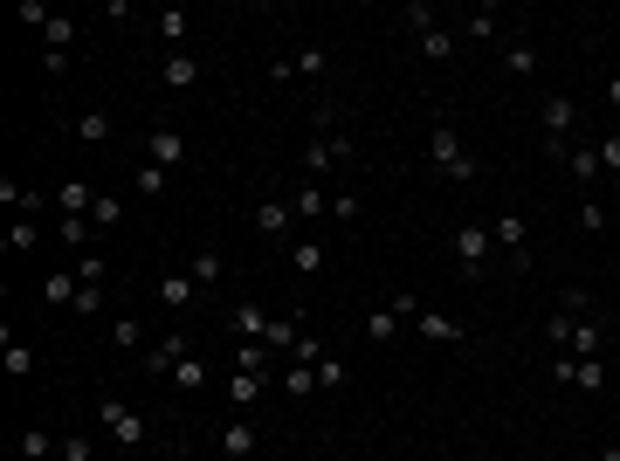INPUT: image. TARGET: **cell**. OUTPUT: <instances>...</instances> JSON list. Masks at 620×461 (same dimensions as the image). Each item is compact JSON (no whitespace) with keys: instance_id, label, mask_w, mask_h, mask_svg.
Listing matches in <instances>:
<instances>
[{"instance_id":"cell-40","label":"cell","mask_w":620,"mask_h":461,"mask_svg":"<svg viewBox=\"0 0 620 461\" xmlns=\"http://www.w3.org/2000/svg\"><path fill=\"white\" fill-rule=\"evenodd\" d=\"M579 228H586V234H607V207H600V193H586V200H579Z\"/></svg>"},{"instance_id":"cell-8","label":"cell","mask_w":620,"mask_h":461,"mask_svg":"<svg viewBox=\"0 0 620 461\" xmlns=\"http://www.w3.org/2000/svg\"><path fill=\"white\" fill-rule=\"evenodd\" d=\"M552 379H558V386H572V393H600V386H607V358H572V351H558Z\"/></svg>"},{"instance_id":"cell-30","label":"cell","mask_w":620,"mask_h":461,"mask_svg":"<svg viewBox=\"0 0 620 461\" xmlns=\"http://www.w3.org/2000/svg\"><path fill=\"white\" fill-rule=\"evenodd\" d=\"M69 49H76V21H69V14H56V21L42 28V56H69Z\"/></svg>"},{"instance_id":"cell-24","label":"cell","mask_w":620,"mask_h":461,"mask_svg":"<svg viewBox=\"0 0 620 461\" xmlns=\"http://www.w3.org/2000/svg\"><path fill=\"white\" fill-rule=\"evenodd\" d=\"M503 76H538V49L524 35H503Z\"/></svg>"},{"instance_id":"cell-21","label":"cell","mask_w":620,"mask_h":461,"mask_svg":"<svg viewBox=\"0 0 620 461\" xmlns=\"http://www.w3.org/2000/svg\"><path fill=\"white\" fill-rule=\"evenodd\" d=\"M62 434H49V427H21L14 434V461H56Z\"/></svg>"},{"instance_id":"cell-7","label":"cell","mask_w":620,"mask_h":461,"mask_svg":"<svg viewBox=\"0 0 620 461\" xmlns=\"http://www.w3.org/2000/svg\"><path fill=\"white\" fill-rule=\"evenodd\" d=\"M414 317H421V296H386V303L366 317V338H372V345H393V331L414 324Z\"/></svg>"},{"instance_id":"cell-43","label":"cell","mask_w":620,"mask_h":461,"mask_svg":"<svg viewBox=\"0 0 620 461\" xmlns=\"http://www.w3.org/2000/svg\"><path fill=\"white\" fill-rule=\"evenodd\" d=\"M166 179H173V173H159V166H138V173H131V186H138L145 200H159V193H166Z\"/></svg>"},{"instance_id":"cell-35","label":"cell","mask_w":620,"mask_h":461,"mask_svg":"<svg viewBox=\"0 0 620 461\" xmlns=\"http://www.w3.org/2000/svg\"><path fill=\"white\" fill-rule=\"evenodd\" d=\"M0 365H7V379H28V372H35V351H28L21 338H14V331H7V351H0Z\"/></svg>"},{"instance_id":"cell-44","label":"cell","mask_w":620,"mask_h":461,"mask_svg":"<svg viewBox=\"0 0 620 461\" xmlns=\"http://www.w3.org/2000/svg\"><path fill=\"white\" fill-rule=\"evenodd\" d=\"M359 214H366V200H359V193H331V221H345V228H352Z\"/></svg>"},{"instance_id":"cell-42","label":"cell","mask_w":620,"mask_h":461,"mask_svg":"<svg viewBox=\"0 0 620 461\" xmlns=\"http://www.w3.org/2000/svg\"><path fill=\"white\" fill-rule=\"evenodd\" d=\"M28 248H42V234H35V221H14L7 228V255H28Z\"/></svg>"},{"instance_id":"cell-48","label":"cell","mask_w":620,"mask_h":461,"mask_svg":"<svg viewBox=\"0 0 620 461\" xmlns=\"http://www.w3.org/2000/svg\"><path fill=\"white\" fill-rule=\"evenodd\" d=\"M345 379H352V372H345L338 358H317V386H324V393H331V386H345Z\"/></svg>"},{"instance_id":"cell-31","label":"cell","mask_w":620,"mask_h":461,"mask_svg":"<svg viewBox=\"0 0 620 461\" xmlns=\"http://www.w3.org/2000/svg\"><path fill=\"white\" fill-rule=\"evenodd\" d=\"M76 296H83V283H76V269H56V276L42 283V303H69V310H76Z\"/></svg>"},{"instance_id":"cell-13","label":"cell","mask_w":620,"mask_h":461,"mask_svg":"<svg viewBox=\"0 0 620 461\" xmlns=\"http://www.w3.org/2000/svg\"><path fill=\"white\" fill-rule=\"evenodd\" d=\"M186 351H193V345H186L180 331H166V338H152V345H145V358H138V365H145L152 379H173V365H180Z\"/></svg>"},{"instance_id":"cell-51","label":"cell","mask_w":620,"mask_h":461,"mask_svg":"<svg viewBox=\"0 0 620 461\" xmlns=\"http://www.w3.org/2000/svg\"><path fill=\"white\" fill-rule=\"evenodd\" d=\"M600 461H620V441H614V448H600Z\"/></svg>"},{"instance_id":"cell-4","label":"cell","mask_w":620,"mask_h":461,"mask_svg":"<svg viewBox=\"0 0 620 461\" xmlns=\"http://www.w3.org/2000/svg\"><path fill=\"white\" fill-rule=\"evenodd\" d=\"M97 427H104V434L118 441L124 455H138V448L152 441V427H145V413H138V406H124V400H97Z\"/></svg>"},{"instance_id":"cell-2","label":"cell","mask_w":620,"mask_h":461,"mask_svg":"<svg viewBox=\"0 0 620 461\" xmlns=\"http://www.w3.org/2000/svg\"><path fill=\"white\" fill-rule=\"evenodd\" d=\"M545 338H552L558 351H572V358H600V351H607V331H600L593 317H565V310L545 317Z\"/></svg>"},{"instance_id":"cell-28","label":"cell","mask_w":620,"mask_h":461,"mask_svg":"<svg viewBox=\"0 0 620 461\" xmlns=\"http://www.w3.org/2000/svg\"><path fill=\"white\" fill-rule=\"evenodd\" d=\"M283 393H290L297 406L317 400V393H324V386H317V365H297V358H290V372H283Z\"/></svg>"},{"instance_id":"cell-18","label":"cell","mask_w":620,"mask_h":461,"mask_svg":"<svg viewBox=\"0 0 620 461\" xmlns=\"http://www.w3.org/2000/svg\"><path fill=\"white\" fill-rule=\"evenodd\" d=\"M152 35L166 42V56H186V35H193L186 7H159V14H152Z\"/></svg>"},{"instance_id":"cell-50","label":"cell","mask_w":620,"mask_h":461,"mask_svg":"<svg viewBox=\"0 0 620 461\" xmlns=\"http://www.w3.org/2000/svg\"><path fill=\"white\" fill-rule=\"evenodd\" d=\"M607 104H614V111H620V76H607Z\"/></svg>"},{"instance_id":"cell-12","label":"cell","mask_w":620,"mask_h":461,"mask_svg":"<svg viewBox=\"0 0 620 461\" xmlns=\"http://www.w3.org/2000/svg\"><path fill=\"white\" fill-rule=\"evenodd\" d=\"M490 234H496V248H503V255H510V269H531V248H524V214H496L490 221Z\"/></svg>"},{"instance_id":"cell-19","label":"cell","mask_w":620,"mask_h":461,"mask_svg":"<svg viewBox=\"0 0 620 461\" xmlns=\"http://www.w3.org/2000/svg\"><path fill=\"white\" fill-rule=\"evenodd\" d=\"M111 131H118V124H111V111H104V104L69 117V138H76V145H111Z\"/></svg>"},{"instance_id":"cell-41","label":"cell","mask_w":620,"mask_h":461,"mask_svg":"<svg viewBox=\"0 0 620 461\" xmlns=\"http://www.w3.org/2000/svg\"><path fill=\"white\" fill-rule=\"evenodd\" d=\"M76 283L83 289H104V255L90 248V255H76Z\"/></svg>"},{"instance_id":"cell-20","label":"cell","mask_w":620,"mask_h":461,"mask_svg":"<svg viewBox=\"0 0 620 461\" xmlns=\"http://www.w3.org/2000/svg\"><path fill=\"white\" fill-rule=\"evenodd\" d=\"M269 324H276V317H269L262 303H235V317H228V331H235L242 345H262V338H269Z\"/></svg>"},{"instance_id":"cell-38","label":"cell","mask_w":620,"mask_h":461,"mask_svg":"<svg viewBox=\"0 0 620 461\" xmlns=\"http://www.w3.org/2000/svg\"><path fill=\"white\" fill-rule=\"evenodd\" d=\"M421 56H428V62H448V56H455V28H448V21L421 35Z\"/></svg>"},{"instance_id":"cell-33","label":"cell","mask_w":620,"mask_h":461,"mask_svg":"<svg viewBox=\"0 0 620 461\" xmlns=\"http://www.w3.org/2000/svg\"><path fill=\"white\" fill-rule=\"evenodd\" d=\"M262 386H269L262 372H228V400H235V406H255V400H262Z\"/></svg>"},{"instance_id":"cell-32","label":"cell","mask_w":620,"mask_h":461,"mask_svg":"<svg viewBox=\"0 0 620 461\" xmlns=\"http://www.w3.org/2000/svg\"><path fill=\"white\" fill-rule=\"evenodd\" d=\"M173 386H180L186 400H193V393H207V365H200V358H193V351H186L180 365H173Z\"/></svg>"},{"instance_id":"cell-17","label":"cell","mask_w":620,"mask_h":461,"mask_svg":"<svg viewBox=\"0 0 620 461\" xmlns=\"http://www.w3.org/2000/svg\"><path fill=\"white\" fill-rule=\"evenodd\" d=\"M49 200H56V214H62V221H83V214L97 207V186H90V179H62Z\"/></svg>"},{"instance_id":"cell-49","label":"cell","mask_w":620,"mask_h":461,"mask_svg":"<svg viewBox=\"0 0 620 461\" xmlns=\"http://www.w3.org/2000/svg\"><path fill=\"white\" fill-rule=\"evenodd\" d=\"M290 358H297V365H317V358H324V345H317V338H310V331H304V338H297V351H290Z\"/></svg>"},{"instance_id":"cell-22","label":"cell","mask_w":620,"mask_h":461,"mask_svg":"<svg viewBox=\"0 0 620 461\" xmlns=\"http://www.w3.org/2000/svg\"><path fill=\"white\" fill-rule=\"evenodd\" d=\"M565 173L579 179V186H600V145H586V138H572V152H565Z\"/></svg>"},{"instance_id":"cell-15","label":"cell","mask_w":620,"mask_h":461,"mask_svg":"<svg viewBox=\"0 0 620 461\" xmlns=\"http://www.w3.org/2000/svg\"><path fill=\"white\" fill-rule=\"evenodd\" d=\"M414 331H421L428 345H462V338H469V324H462V317H448V310H428V303H421Z\"/></svg>"},{"instance_id":"cell-1","label":"cell","mask_w":620,"mask_h":461,"mask_svg":"<svg viewBox=\"0 0 620 461\" xmlns=\"http://www.w3.org/2000/svg\"><path fill=\"white\" fill-rule=\"evenodd\" d=\"M428 166L441 179H455V186H476V179H483L476 152L462 145V131H455V124H434V131H428Z\"/></svg>"},{"instance_id":"cell-37","label":"cell","mask_w":620,"mask_h":461,"mask_svg":"<svg viewBox=\"0 0 620 461\" xmlns=\"http://www.w3.org/2000/svg\"><path fill=\"white\" fill-rule=\"evenodd\" d=\"M118 221H124V200H118V193H97V207H90V228H97V234H111Z\"/></svg>"},{"instance_id":"cell-23","label":"cell","mask_w":620,"mask_h":461,"mask_svg":"<svg viewBox=\"0 0 620 461\" xmlns=\"http://www.w3.org/2000/svg\"><path fill=\"white\" fill-rule=\"evenodd\" d=\"M393 21H400V28H407V35H414V42H421V35H428V28H441V7H434V0H407V7H400V14H393Z\"/></svg>"},{"instance_id":"cell-39","label":"cell","mask_w":620,"mask_h":461,"mask_svg":"<svg viewBox=\"0 0 620 461\" xmlns=\"http://www.w3.org/2000/svg\"><path fill=\"white\" fill-rule=\"evenodd\" d=\"M111 345H118V351H138V345H145V324H138L131 310H124V317H111Z\"/></svg>"},{"instance_id":"cell-14","label":"cell","mask_w":620,"mask_h":461,"mask_svg":"<svg viewBox=\"0 0 620 461\" xmlns=\"http://www.w3.org/2000/svg\"><path fill=\"white\" fill-rule=\"evenodd\" d=\"M221 455H228V461H255V455H262V427L235 413V420L221 427Z\"/></svg>"},{"instance_id":"cell-11","label":"cell","mask_w":620,"mask_h":461,"mask_svg":"<svg viewBox=\"0 0 620 461\" xmlns=\"http://www.w3.org/2000/svg\"><path fill=\"white\" fill-rule=\"evenodd\" d=\"M145 166L180 173V166H186V138H180V131H166V124H152V131H145Z\"/></svg>"},{"instance_id":"cell-3","label":"cell","mask_w":620,"mask_h":461,"mask_svg":"<svg viewBox=\"0 0 620 461\" xmlns=\"http://www.w3.org/2000/svg\"><path fill=\"white\" fill-rule=\"evenodd\" d=\"M448 248H455V262H462V276H469V283H483V276H490V255H496V234H490V228H476V221H455Z\"/></svg>"},{"instance_id":"cell-6","label":"cell","mask_w":620,"mask_h":461,"mask_svg":"<svg viewBox=\"0 0 620 461\" xmlns=\"http://www.w3.org/2000/svg\"><path fill=\"white\" fill-rule=\"evenodd\" d=\"M538 117H545V152L565 159V152H572V138H579V104H572L565 90H552V97L538 104Z\"/></svg>"},{"instance_id":"cell-5","label":"cell","mask_w":620,"mask_h":461,"mask_svg":"<svg viewBox=\"0 0 620 461\" xmlns=\"http://www.w3.org/2000/svg\"><path fill=\"white\" fill-rule=\"evenodd\" d=\"M352 159V131H338V124H317L304 145V179H324L331 166H345Z\"/></svg>"},{"instance_id":"cell-47","label":"cell","mask_w":620,"mask_h":461,"mask_svg":"<svg viewBox=\"0 0 620 461\" xmlns=\"http://www.w3.org/2000/svg\"><path fill=\"white\" fill-rule=\"evenodd\" d=\"M14 21H28V28H49V21H56V14H49V7H42V0H21V7H14Z\"/></svg>"},{"instance_id":"cell-36","label":"cell","mask_w":620,"mask_h":461,"mask_svg":"<svg viewBox=\"0 0 620 461\" xmlns=\"http://www.w3.org/2000/svg\"><path fill=\"white\" fill-rule=\"evenodd\" d=\"M462 35H476V42H496V35H503V14H496V7H476V14L462 21Z\"/></svg>"},{"instance_id":"cell-27","label":"cell","mask_w":620,"mask_h":461,"mask_svg":"<svg viewBox=\"0 0 620 461\" xmlns=\"http://www.w3.org/2000/svg\"><path fill=\"white\" fill-rule=\"evenodd\" d=\"M290 269H297V276H324V241L297 234V241H290Z\"/></svg>"},{"instance_id":"cell-26","label":"cell","mask_w":620,"mask_h":461,"mask_svg":"<svg viewBox=\"0 0 620 461\" xmlns=\"http://www.w3.org/2000/svg\"><path fill=\"white\" fill-rule=\"evenodd\" d=\"M186 276H193L200 289H214V283H221V248H214V241H200V248H193V262H186Z\"/></svg>"},{"instance_id":"cell-16","label":"cell","mask_w":620,"mask_h":461,"mask_svg":"<svg viewBox=\"0 0 620 461\" xmlns=\"http://www.w3.org/2000/svg\"><path fill=\"white\" fill-rule=\"evenodd\" d=\"M152 303H166V310H193V303H200V283H193L186 269H166V276L152 283Z\"/></svg>"},{"instance_id":"cell-29","label":"cell","mask_w":620,"mask_h":461,"mask_svg":"<svg viewBox=\"0 0 620 461\" xmlns=\"http://www.w3.org/2000/svg\"><path fill=\"white\" fill-rule=\"evenodd\" d=\"M159 83H166V90H193V83H200V62H193V56H166V62H159Z\"/></svg>"},{"instance_id":"cell-9","label":"cell","mask_w":620,"mask_h":461,"mask_svg":"<svg viewBox=\"0 0 620 461\" xmlns=\"http://www.w3.org/2000/svg\"><path fill=\"white\" fill-rule=\"evenodd\" d=\"M324 69H331V49L310 42V49H297L290 62H269V83H310V76H324Z\"/></svg>"},{"instance_id":"cell-10","label":"cell","mask_w":620,"mask_h":461,"mask_svg":"<svg viewBox=\"0 0 620 461\" xmlns=\"http://www.w3.org/2000/svg\"><path fill=\"white\" fill-rule=\"evenodd\" d=\"M255 234H269V241H283V248H290V241H297V207H290V200H276V193H269V200H255Z\"/></svg>"},{"instance_id":"cell-45","label":"cell","mask_w":620,"mask_h":461,"mask_svg":"<svg viewBox=\"0 0 620 461\" xmlns=\"http://www.w3.org/2000/svg\"><path fill=\"white\" fill-rule=\"evenodd\" d=\"M56 461H97V448L83 441V434H62V448H56Z\"/></svg>"},{"instance_id":"cell-34","label":"cell","mask_w":620,"mask_h":461,"mask_svg":"<svg viewBox=\"0 0 620 461\" xmlns=\"http://www.w3.org/2000/svg\"><path fill=\"white\" fill-rule=\"evenodd\" d=\"M269 365H276V345H235V372H262L269 379Z\"/></svg>"},{"instance_id":"cell-25","label":"cell","mask_w":620,"mask_h":461,"mask_svg":"<svg viewBox=\"0 0 620 461\" xmlns=\"http://www.w3.org/2000/svg\"><path fill=\"white\" fill-rule=\"evenodd\" d=\"M290 207H297V221H317V214H331V193H324V179H304V186L290 193Z\"/></svg>"},{"instance_id":"cell-46","label":"cell","mask_w":620,"mask_h":461,"mask_svg":"<svg viewBox=\"0 0 620 461\" xmlns=\"http://www.w3.org/2000/svg\"><path fill=\"white\" fill-rule=\"evenodd\" d=\"M600 145V173H620V131H607V138H593Z\"/></svg>"},{"instance_id":"cell-52","label":"cell","mask_w":620,"mask_h":461,"mask_svg":"<svg viewBox=\"0 0 620 461\" xmlns=\"http://www.w3.org/2000/svg\"><path fill=\"white\" fill-rule=\"evenodd\" d=\"M614 76H620V62H614Z\"/></svg>"}]
</instances>
